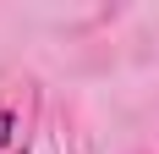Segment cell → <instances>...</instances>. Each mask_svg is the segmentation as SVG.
<instances>
[{"label": "cell", "instance_id": "cell-1", "mask_svg": "<svg viewBox=\"0 0 159 154\" xmlns=\"http://www.w3.org/2000/svg\"><path fill=\"white\" fill-rule=\"evenodd\" d=\"M11 127H16V121H11V116H6V110H0V143L11 138Z\"/></svg>", "mask_w": 159, "mask_h": 154}]
</instances>
